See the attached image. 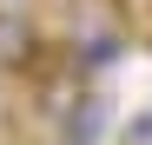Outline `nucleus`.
<instances>
[{
    "label": "nucleus",
    "instance_id": "f257e3e1",
    "mask_svg": "<svg viewBox=\"0 0 152 145\" xmlns=\"http://www.w3.org/2000/svg\"><path fill=\"white\" fill-rule=\"evenodd\" d=\"M66 119H73V125H66V138H73V145H86V138H99V132H106V99L80 92V106H73Z\"/></svg>",
    "mask_w": 152,
    "mask_h": 145
},
{
    "label": "nucleus",
    "instance_id": "f03ea898",
    "mask_svg": "<svg viewBox=\"0 0 152 145\" xmlns=\"http://www.w3.org/2000/svg\"><path fill=\"white\" fill-rule=\"evenodd\" d=\"M126 145H152V112L139 119V125H132V132H126Z\"/></svg>",
    "mask_w": 152,
    "mask_h": 145
}]
</instances>
